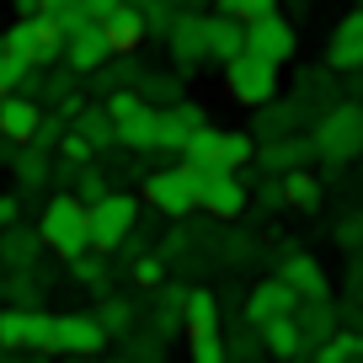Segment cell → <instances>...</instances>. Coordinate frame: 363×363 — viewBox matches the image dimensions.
Wrapping results in <instances>:
<instances>
[{
    "label": "cell",
    "mask_w": 363,
    "mask_h": 363,
    "mask_svg": "<svg viewBox=\"0 0 363 363\" xmlns=\"http://www.w3.org/2000/svg\"><path fill=\"white\" fill-rule=\"evenodd\" d=\"M0 48H6V38H0Z\"/></svg>",
    "instance_id": "cell-56"
},
{
    "label": "cell",
    "mask_w": 363,
    "mask_h": 363,
    "mask_svg": "<svg viewBox=\"0 0 363 363\" xmlns=\"http://www.w3.org/2000/svg\"><path fill=\"white\" fill-rule=\"evenodd\" d=\"M225 91H230V102H240V107L272 102L278 96V65L251 54V48H240L235 59H225Z\"/></svg>",
    "instance_id": "cell-5"
},
{
    "label": "cell",
    "mask_w": 363,
    "mask_h": 363,
    "mask_svg": "<svg viewBox=\"0 0 363 363\" xmlns=\"http://www.w3.org/2000/svg\"><path fill=\"white\" fill-rule=\"evenodd\" d=\"M107 59H113V43H107L102 22H80L75 33H65V59L59 65H69L75 75H96Z\"/></svg>",
    "instance_id": "cell-11"
},
{
    "label": "cell",
    "mask_w": 363,
    "mask_h": 363,
    "mask_svg": "<svg viewBox=\"0 0 363 363\" xmlns=\"http://www.w3.org/2000/svg\"><path fill=\"white\" fill-rule=\"evenodd\" d=\"M251 198H257L262 208H284V177H272V171H267V182H262Z\"/></svg>",
    "instance_id": "cell-46"
},
{
    "label": "cell",
    "mask_w": 363,
    "mask_h": 363,
    "mask_svg": "<svg viewBox=\"0 0 363 363\" xmlns=\"http://www.w3.org/2000/svg\"><path fill=\"white\" fill-rule=\"evenodd\" d=\"M214 0H171V11H208Z\"/></svg>",
    "instance_id": "cell-49"
},
{
    "label": "cell",
    "mask_w": 363,
    "mask_h": 363,
    "mask_svg": "<svg viewBox=\"0 0 363 363\" xmlns=\"http://www.w3.org/2000/svg\"><path fill=\"white\" fill-rule=\"evenodd\" d=\"M107 342H113V337H107L102 315H86V310H65V315H54V352H59V358H96Z\"/></svg>",
    "instance_id": "cell-8"
},
{
    "label": "cell",
    "mask_w": 363,
    "mask_h": 363,
    "mask_svg": "<svg viewBox=\"0 0 363 363\" xmlns=\"http://www.w3.org/2000/svg\"><path fill=\"white\" fill-rule=\"evenodd\" d=\"M246 48L284 69V65H294V54H299V27L289 22L284 11H267V16H257V22H246Z\"/></svg>",
    "instance_id": "cell-9"
},
{
    "label": "cell",
    "mask_w": 363,
    "mask_h": 363,
    "mask_svg": "<svg viewBox=\"0 0 363 363\" xmlns=\"http://www.w3.org/2000/svg\"><path fill=\"white\" fill-rule=\"evenodd\" d=\"M320 198H326V187H320V177L310 166L284 171V208H294V214H315Z\"/></svg>",
    "instance_id": "cell-24"
},
{
    "label": "cell",
    "mask_w": 363,
    "mask_h": 363,
    "mask_svg": "<svg viewBox=\"0 0 363 363\" xmlns=\"http://www.w3.org/2000/svg\"><path fill=\"white\" fill-rule=\"evenodd\" d=\"M102 33H107V43H113V54H134V48L145 43V11H139V6H123V11H113L102 22Z\"/></svg>",
    "instance_id": "cell-25"
},
{
    "label": "cell",
    "mask_w": 363,
    "mask_h": 363,
    "mask_svg": "<svg viewBox=\"0 0 363 363\" xmlns=\"http://www.w3.org/2000/svg\"><path fill=\"white\" fill-rule=\"evenodd\" d=\"M27 69H33V65H27V59H16L11 48H0V96L22 86V75H27Z\"/></svg>",
    "instance_id": "cell-44"
},
{
    "label": "cell",
    "mask_w": 363,
    "mask_h": 363,
    "mask_svg": "<svg viewBox=\"0 0 363 363\" xmlns=\"http://www.w3.org/2000/svg\"><path fill=\"white\" fill-rule=\"evenodd\" d=\"M69 128H80V134H86L96 150L118 145V123H113V113H107V107H80V113L69 118Z\"/></svg>",
    "instance_id": "cell-29"
},
{
    "label": "cell",
    "mask_w": 363,
    "mask_h": 363,
    "mask_svg": "<svg viewBox=\"0 0 363 363\" xmlns=\"http://www.w3.org/2000/svg\"><path fill=\"white\" fill-rule=\"evenodd\" d=\"M214 326H219L214 289H187L182 294V331H214Z\"/></svg>",
    "instance_id": "cell-26"
},
{
    "label": "cell",
    "mask_w": 363,
    "mask_h": 363,
    "mask_svg": "<svg viewBox=\"0 0 363 363\" xmlns=\"http://www.w3.org/2000/svg\"><path fill=\"white\" fill-rule=\"evenodd\" d=\"M139 203L160 208L166 219H187L198 214V187H193V171H187V160L182 166H160L145 177V193H139Z\"/></svg>",
    "instance_id": "cell-6"
},
{
    "label": "cell",
    "mask_w": 363,
    "mask_h": 363,
    "mask_svg": "<svg viewBox=\"0 0 363 363\" xmlns=\"http://www.w3.org/2000/svg\"><path fill=\"white\" fill-rule=\"evenodd\" d=\"M358 6H363V0H358Z\"/></svg>",
    "instance_id": "cell-57"
},
{
    "label": "cell",
    "mask_w": 363,
    "mask_h": 363,
    "mask_svg": "<svg viewBox=\"0 0 363 363\" xmlns=\"http://www.w3.org/2000/svg\"><path fill=\"white\" fill-rule=\"evenodd\" d=\"M43 182H48V150L16 145V187H22V193H38Z\"/></svg>",
    "instance_id": "cell-30"
},
{
    "label": "cell",
    "mask_w": 363,
    "mask_h": 363,
    "mask_svg": "<svg viewBox=\"0 0 363 363\" xmlns=\"http://www.w3.org/2000/svg\"><path fill=\"white\" fill-rule=\"evenodd\" d=\"M294 305H299V294L284 284V278H262V284L246 294V320L262 326V320H272V315H289Z\"/></svg>",
    "instance_id": "cell-16"
},
{
    "label": "cell",
    "mask_w": 363,
    "mask_h": 363,
    "mask_svg": "<svg viewBox=\"0 0 363 363\" xmlns=\"http://www.w3.org/2000/svg\"><path fill=\"white\" fill-rule=\"evenodd\" d=\"M27 342H33V305H6L0 310V347L11 352H27Z\"/></svg>",
    "instance_id": "cell-27"
},
{
    "label": "cell",
    "mask_w": 363,
    "mask_h": 363,
    "mask_svg": "<svg viewBox=\"0 0 363 363\" xmlns=\"http://www.w3.org/2000/svg\"><path fill=\"white\" fill-rule=\"evenodd\" d=\"M27 352L59 358V352H54V315H48V310H38V305H33V342H27Z\"/></svg>",
    "instance_id": "cell-41"
},
{
    "label": "cell",
    "mask_w": 363,
    "mask_h": 363,
    "mask_svg": "<svg viewBox=\"0 0 363 363\" xmlns=\"http://www.w3.org/2000/svg\"><path fill=\"white\" fill-rule=\"evenodd\" d=\"M225 358H235V363L267 358V347H262V326H251V320H240V331H235V337H225Z\"/></svg>",
    "instance_id": "cell-34"
},
{
    "label": "cell",
    "mask_w": 363,
    "mask_h": 363,
    "mask_svg": "<svg viewBox=\"0 0 363 363\" xmlns=\"http://www.w3.org/2000/svg\"><path fill=\"white\" fill-rule=\"evenodd\" d=\"M38 235H43V246L54 251L59 262H69V257H80V251L91 246V208L80 203L75 193H59V198H48V208L38 214Z\"/></svg>",
    "instance_id": "cell-2"
},
{
    "label": "cell",
    "mask_w": 363,
    "mask_h": 363,
    "mask_svg": "<svg viewBox=\"0 0 363 363\" xmlns=\"http://www.w3.org/2000/svg\"><path fill=\"white\" fill-rule=\"evenodd\" d=\"M331 75H337L331 65H320V69H305V75H299L294 102L305 107V118H310V123H315V118H320V113H326V107L342 96V91H337V80H331Z\"/></svg>",
    "instance_id": "cell-19"
},
{
    "label": "cell",
    "mask_w": 363,
    "mask_h": 363,
    "mask_svg": "<svg viewBox=\"0 0 363 363\" xmlns=\"http://www.w3.org/2000/svg\"><path fill=\"white\" fill-rule=\"evenodd\" d=\"M262 347H267V358H305L310 352V342H305V331H299V320H294V310L289 315H272V320H262Z\"/></svg>",
    "instance_id": "cell-18"
},
{
    "label": "cell",
    "mask_w": 363,
    "mask_h": 363,
    "mask_svg": "<svg viewBox=\"0 0 363 363\" xmlns=\"http://www.w3.org/2000/svg\"><path fill=\"white\" fill-rule=\"evenodd\" d=\"M128 6H145V0H128Z\"/></svg>",
    "instance_id": "cell-54"
},
{
    "label": "cell",
    "mask_w": 363,
    "mask_h": 363,
    "mask_svg": "<svg viewBox=\"0 0 363 363\" xmlns=\"http://www.w3.org/2000/svg\"><path fill=\"white\" fill-rule=\"evenodd\" d=\"M54 150H59V155H65V160H75V166H80V160H91V155H96V145H91V139L80 134V128H65Z\"/></svg>",
    "instance_id": "cell-43"
},
{
    "label": "cell",
    "mask_w": 363,
    "mask_h": 363,
    "mask_svg": "<svg viewBox=\"0 0 363 363\" xmlns=\"http://www.w3.org/2000/svg\"><path fill=\"white\" fill-rule=\"evenodd\" d=\"M118 150H134V155H155V150H160V107L139 102L128 118H118Z\"/></svg>",
    "instance_id": "cell-15"
},
{
    "label": "cell",
    "mask_w": 363,
    "mask_h": 363,
    "mask_svg": "<svg viewBox=\"0 0 363 363\" xmlns=\"http://www.w3.org/2000/svg\"><path fill=\"white\" fill-rule=\"evenodd\" d=\"M342 96L363 102V65H358V69H347V80H342Z\"/></svg>",
    "instance_id": "cell-47"
},
{
    "label": "cell",
    "mask_w": 363,
    "mask_h": 363,
    "mask_svg": "<svg viewBox=\"0 0 363 363\" xmlns=\"http://www.w3.org/2000/svg\"><path fill=\"white\" fill-rule=\"evenodd\" d=\"M278 278H284V284L294 289L299 299H320V294H331V278H326V267H320V262L310 257V251H294V257H284Z\"/></svg>",
    "instance_id": "cell-17"
},
{
    "label": "cell",
    "mask_w": 363,
    "mask_h": 363,
    "mask_svg": "<svg viewBox=\"0 0 363 363\" xmlns=\"http://www.w3.org/2000/svg\"><path fill=\"white\" fill-rule=\"evenodd\" d=\"M214 11H230V16H240V22H257V16H267V11H284V0H214Z\"/></svg>",
    "instance_id": "cell-39"
},
{
    "label": "cell",
    "mask_w": 363,
    "mask_h": 363,
    "mask_svg": "<svg viewBox=\"0 0 363 363\" xmlns=\"http://www.w3.org/2000/svg\"><path fill=\"white\" fill-rule=\"evenodd\" d=\"M69 193H75L80 203L91 208V203H102V198L113 193V187H107V171H96L91 160H80V166H75V182H69Z\"/></svg>",
    "instance_id": "cell-33"
},
{
    "label": "cell",
    "mask_w": 363,
    "mask_h": 363,
    "mask_svg": "<svg viewBox=\"0 0 363 363\" xmlns=\"http://www.w3.org/2000/svg\"><path fill=\"white\" fill-rule=\"evenodd\" d=\"M358 358H363V331H358Z\"/></svg>",
    "instance_id": "cell-52"
},
{
    "label": "cell",
    "mask_w": 363,
    "mask_h": 363,
    "mask_svg": "<svg viewBox=\"0 0 363 363\" xmlns=\"http://www.w3.org/2000/svg\"><path fill=\"white\" fill-rule=\"evenodd\" d=\"M193 171V187H198V208L208 219H240L251 203V187H246V171H230V166H203V160H187Z\"/></svg>",
    "instance_id": "cell-3"
},
{
    "label": "cell",
    "mask_w": 363,
    "mask_h": 363,
    "mask_svg": "<svg viewBox=\"0 0 363 363\" xmlns=\"http://www.w3.org/2000/svg\"><path fill=\"white\" fill-rule=\"evenodd\" d=\"M38 123H43V102L27 91H6L0 96V139L6 145H33Z\"/></svg>",
    "instance_id": "cell-13"
},
{
    "label": "cell",
    "mask_w": 363,
    "mask_h": 363,
    "mask_svg": "<svg viewBox=\"0 0 363 363\" xmlns=\"http://www.w3.org/2000/svg\"><path fill=\"white\" fill-rule=\"evenodd\" d=\"M139 225V198L134 193H107L102 203H91V246L102 251H118Z\"/></svg>",
    "instance_id": "cell-7"
},
{
    "label": "cell",
    "mask_w": 363,
    "mask_h": 363,
    "mask_svg": "<svg viewBox=\"0 0 363 363\" xmlns=\"http://www.w3.org/2000/svg\"><path fill=\"white\" fill-rule=\"evenodd\" d=\"M38 246H43L38 230H22L16 219H11V225H0V262H6V267H27V257H33Z\"/></svg>",
    "instance_id": "cell-28"
},
{
    "label": "cell",
    "mask_w": 363,
    "mask_h": 363,
    "mask_svg": "<svg viewBox=\"0 0 363 363\" xmlns=\"http://www.w3.org/2000/svg\"><path fill=\"white\" fill-rule=\"evenodd\" d=\"M320 65H331L337 75H347V69L363 65V6H352V11L326 33V59H320Z\"/></svg>",
    "instance_id": "cell-12"
},
{
    "label": "cell",
    "mask_w": 363,
    "mask_h": 363,
    "mask_svg": "<svg viewBox=\"0 0 363 363\" xmlns=\"http://www.w3.org/2000/svg\"><path fill=\"white\" fill-rule=\"evenodd\" d=\"M139 96H145L150 107H171L182 96V75H160V69H145V75H139Z\"/></svg>",
    "instance_id": "cell-31"
},
{
    "label": "cell",
    "mask_w": 363,
    "mask_h": 363,
    "mask_svg": "<svg viewBox=\"0 0 363 363\" xmlns=\"http://www.w3.org/2000/svg\"><path fill=\"white\" fill-rule=\"evenodd\" d=\"M139 11H145V33H160V38H166V27L177 22V11H171V0H145Z\"/></svg>",
    "instance_id": "cell-45"
},
{
    "label": "cell",
    "mask_w": 363,
    "mask_h": 363,
    "mask_svg": "<svg viewBox=\"0 0 363 363\" xmlns=\"http://www.w3.org/2000/svg\"><path fill=\"white\" fill-rule=\"evenodd\" d=\"M203 166H230V171L257 166V134H251V128H219L214 155H208Z\"/></svg>",
    "instance_id": "cell-20"
},
{
    "label": "cell",
    "mask_w": 363,
    "mask_h": 363,
    "mask_svg": "<svg viewBox=\"0 0 363 363\" xmlns=\"http://www.w3.org/2000/svg\"><path fill=\"white\" fill-rule=\"evenodd\" d=\"M187 134H193V128L182 123V113H177V107H160V150H166V155H182Z\"/></svg>",
    "instance_id": "cell-37"
},
{
    "label": "cell",
    "mask_w": 363,
    "mask_h": 363,
    "mask_svg": "<svg viewBox=\"0 0 363 363\" xmlns=\"http://www.w3.org/2000/svg\"><path fill=\"white\" fill-rule=\"evenodd\" d=\"M352 299H358V305H363V284H358V289H352Z\"/></svg>",
    "instance_id": "cell-51"
},
{
    "label": "cell",
    "mask_w": 363,
    "mask_h": 363,
    "mask_svg": "<svg viewBox=\"0 0 363 363\" xmlns=\"http://www.w3.org/2000/svg\"><path fill=\"white\" fill-rule=\"evenodd\" d=\"M128 278H134L139 289H160V284H166V262H160L155 251H145V257H134V267H128Z\"/></svg>",
    "instance_id": "cell-40"
},
{
    "label": "cell",
    "mask_w": 363,
    "mask_h": 363,
    "mask_svg": "<svg viewBox=\"0 0 363 363\" xmlns=\"http://www.w3.org/2000/svg\"><path fill=\"white\" fill-rule=\"evenodd\" d=\"M11 11L16 16H33V11H43V6H38V0H11Z\"/></svg>",
    "instance_id": "cell-50"
},
{
    "label": "cell",
    "mask_w": 363,
    "mask_h": 363,
    "mask_svg": "<svg viewBox=\"0 0 363 363\" xmlns=\"http://www.w3.org/2000/svg\"><path fill=\"white\" fill-rule=\"evenodd\" d=\"M187 358H193V363H230L219 326H214V331H187Z\"/></svg>",
    "instance_id": "cell-36"
},
{
    "label": "cell",
    "mask_w": 363,
    "mask_h": 363,
    "mask_svg": "<svg viewBox=\"0 0 363 363\" xmlns=\"http://www.w3.org/2000/svg\"><path fill=\"white\" fill-rule=\"evenodd\" d=\"M0 358H11V352H6V347H0Z\"/></svg>",
    "instance_id": "cell-55"
},
{
    "label": "cell",
    "mask_w": 363,
    "mask_h": 363,
    "mask_svg": "<svg viewBox=\"0 0 363 363\" xmlns=\"http://www.w3.org/2000/svg\"><path fill=\"white\" fill-rule=\"evenodd\" d=\"M166 48L182 75L203 69L208 65V11H177V22L166 27Z\"/></svg>",
    "instance_id": "cell-10"
},
{
    "label": "cell",
    "mask_w": 363,
    "mask_h": 363,
    "mask_svg": "<svg viewBox=\"0 0 363 363\" xmlns=\"http://www.w3.org/2000/svg\"><path fill=\"white\" fill-rule=\"evenodd\" d=\"M96 315H102V326H107V337H123L128 326H134V305H128V299H102V310H96Z\"/></svg>",
    "instance_id": "cell-38"
},
{
    "label": "cell",
    "mask_w": 363,
    "mask_h": 363,
    "mask_svg": "<svg viewBox=\"0 0 363 363\" xmlns=\"http://www.w3.org/2000/svg\"><path fill=\"white\" fill-rule=\"evenodd\" d=\"M6 48H11L16 59H27V65H43L54 69L59 59H65V33L54 27V16L48 11H33V16H16L11 27H6Z\"/></svg>",
    "instance_id": "cell-4"
},
{
    "label": "cell",
    "mask_w": 363,
    "mask_h": 363,
    "mask_svg": "<svg viewBox=\"0 0 363 363\" xmlns=\"http://www.w3.org/2000/svg\"><path fill=\"white\" fill-rule=\"evenodd\" d=\"M240 48H246V22L208 6V59H214V65H225V59H235Z\"/></svg>",
    "instance_id": "cell-21"
},
{
    "label": "cell",
    "mask_w": 363,
    "mask_h": 363,
    "mask_svg": "<svg viewBox=\"0 0 363 363\" xmlns=\"http://www.w3.org/2000/svg\"><path fill=\"white\" fill-rule=\"evenodd\" d=\"M310 145H315V160H326V166L358 160L363 155V102L337 96V102L310 123Z\"/></svg>",
    "instance_id": "cell-1"
},
{
    "label": "cell",
    "mask_w": 363,
    "mask_h": 363,
    "mask_svg": "<svg viewBox=\"0 0 363 363\" xmlns=\"http://www.w3.org/2000/svg\"><path fill=\"white\" fill-rule=\"evenodd\" d=\"M48 16H54L59 33H75L80 22H91V16H86V0H54V6H48Z\"/></svg>",
    "instance_id": "cell-42"
},
{
    "label": "cell",
    "mask_w": 363,
    "mask_h": 363,
    "mask_svg": "<svg viewBox=\"0 0 363 363\" xmlns=\"http://www.w3.org/2000/svg\"><path fill=\"white\" fill-rule=\"evenodd\" d=\"M294 320H299V331H305L310 347H315V342H326L331 331L342 326V315L331 310V294H320V299H299V305H294ZM305 358H310V352H305Z\"/></svg>",
    "instance_id": "cell-23"
},
{
    "label": "cell",
    "mask_w": 363,
    "mask_h": 363,
    "mask_svg": "<svg viewBox=\"0 0 363 363\" xmlns=\"http://www.w3.org/2000/svg\"><path fill=\"white\" fill-rule=\"evenodd\" d=\"M315 160V145H310V134H278V139H257V166L272 171V177H284V171L294 166H310Z\"/></svg>",
    "instance_id": "cell-14"
},
{
    "label": "cell",
    "mask_w": 363,
    "mask_h": 363,
    "mask_svg": "<svg viewBox=\"0 0 363 363\" xmlns=\"http://www.w3.org/2000/svg\"><path fill=\"white\" fill-rule=\"evenodd\" d=\"M11 219H22V198H0V225H11Z\"/></svg>",
    "instance_id": "cell-48"
},
{
    "label": "cell",
    "mask_w": 363,
    "mask_h": 363,
    "mask_svg": "<svg viewBox=\"0 0 363 363\" xmlns=\"http://www.w3.org/2000/svg\"><path fill=\"white\" fill-rule=\"evenodd\" d=\"M305 123V107L294 102V96H272V102H262L257 107V123H251V134L257 139H278V134H294V128Z\"/></svg>",
    "instance_id": "cell-22"
},
{
    "label": "cell",
    "mask_w": 363,
    "mask_h": 363,
    "mask_svg": "<svg viewBox=\"0 0 363 363\" xmlns=\"http://www.w3.org/2000/svg\"><path fill=\"white\" fill-rule=\"evenodd\" d=\"M38 6H43V11H48V6H54V0H38Z\"/></svg>",
    "instance_id": "cell-53"
},
{
    "label": "cell",
    "mask_w": 363,
    "mask_h": 363,
    "mask_svg": "<svg viewBox=\"0 0 363 363\" xmlns=\"http://www.w3.org/2000/svg\"><path fill=\"white\" fill-rule=\"evenodd\" d=\"M310 358H315V363H352V358H358V331L337 326L326 342H315V347H310Z\"/></svg>",
    "instance_id": "cell-32"
},
{
    "label": "cell",
    "mask_w": 363,
    "mask_h": 363,
    "mask_svg": "<svg viewBox=\"0 0 363 363\" xmlns=\"http://www.w3.org/2000/svg\"><path fill=\"white\" fill-rule=\"evenodd\" d=\"M69 278H75V284H86V289H102V284H107V262H102V251L86 246L80 257H69Z\"/></svg>",
    "instance_id": "cell-35"
}]
</instances>
